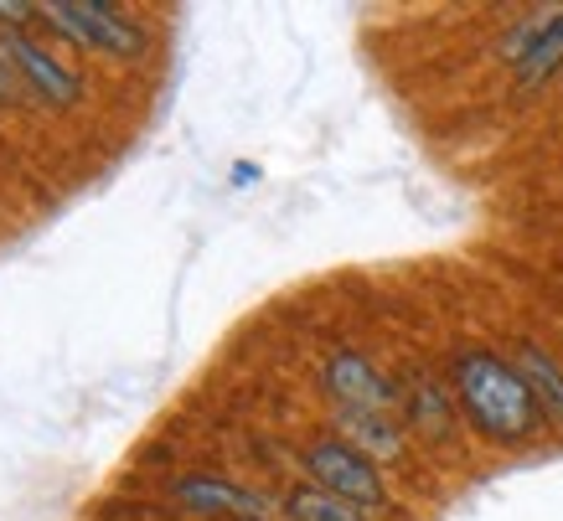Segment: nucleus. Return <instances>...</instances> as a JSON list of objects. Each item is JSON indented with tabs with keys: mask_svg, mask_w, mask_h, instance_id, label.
I'll list each match as a JSON object with an SVG mask.
<instances>
[{
	"mask_svg": "<svg viewBox=\"0 0 563 521\" xmlns=\"http://www.w3.org/2000/svg\"><path fill=\"white\" fill-rule=\"evenodd\" d=\"M450 383H455V408L471 419L481 439L522 444V439L538 434L543 408L507 356L486 352V346H465V352L450 356Z\"/></svg>",
	"mask_w": 563,
	"mask_h": 521,
	"instance_id": "nucleus-1",
	"label": "nucleus"
},
{
	"mask_svg": "<svg viewBox=\"0 0 563 521\" xmlns=\"http://www.w3.org/2000/svg\"><path fill=\"white\" fill-rule=\"evenodd\" d=\"M36 21H47L52 36L73 42L78 52H103V57H120V63H145L151 57V32L109 0H88V5L47 0V5H36Z\"/></svg>",
	"mask_w": 563,
	"mask_h": 521,
	"instance_id": "nucleus-2",
	"label": "nucleus"
},
{
	"mask_svg": "<svg viewBox=\"0 0 563 521\" xmlns=\"http://www.w3.org/2000/svg\"><path fill=\"white\" fill-rule=\"evenodd\" d=\"M300 465H306L310 486L331 490V496H342V501L362 506V511L388 506V480H383V470H377L362 450H352L346 439H336V434L310 439L306 454H300Z\"/></svg>",
	"mask_w": 563,
	"mask_h": 521,
	"instance_id": "nucleus-3",
	"label": "nucleus"
},
{
	"mask_svg": "<svg viewBox=\"0 0 563 521\" xmlns=\"http://www.w3.org/2000/svg\"><path fill=\"white\" fill-rule=\"evenodd\" d=\"M0 57H5V68L16 73L47 109H78V103H84V78L73 68H63V63H57L42 42H32L26 32H5V26H0Z\"/></svg>",
	"mask_w": 563,
	"mask_h": 521,
	"instance_id": "nucleus-4",
	"label": "nucleus"
},
{
	"mask_svg": "<svg viewBox=\"0 0 563 521\" xmlns=\"http://www.w3.org/2000/svg\"><path fill=\"white\" fill-rule=\"evenodd\" d=\"M166 496H172L181 511L191 517H212V521H264L269 501L258 490L228 480V475H207V470H191V475H176L166 480Z\"/></svg>",
	"mask_w": 563,
	"mask_h": 521,
	"instance_id": "nucleus-5",
	"label": "nucleus"
},
{
	"mask_svg": "<svg viewBox=\"0 0 563 521\" xmlns=\"http://www.w3.org/2000/svg\"><path fill=\"white\" fill-rule=\"evenodd\" d=\"M321 383H325V398L336 408H362V413H393V403H398V387L383 377V372L367 362L362 352H346V346H336V352H325L321 362Z\"/></svg>",
	"mask_w": 563,
	"mask_h": 521,
	"instance_id": "nucleus-6",
	"label": "nucleus"
},
{
	"mask_svg": "<svg viewBox=\"0 0 563 521\" xmlns=\"http://www.w3.org/2000/svg\"><path fill=\"white\" fill-rule=\"evenodd\" d=\"M336 439H346L352 450L367 459H404V429L388 413H362V408H336Z\"/></svg>",
	"mask_w": 563,
	"mask_h": 521,
	"instance_id": "nucleus-7",
	"label": "nucleus"
},
{
	"mask_svg": "<svg viewBox=\"0 0 563 521\" xmlns=\"http://www.w3.org/2000/svg\"><path fill=\"white\" fill-rule=\"evenodd\" d=\"M398 403H404L409 423H413V429H419L424 439H450V429H455V398H444V387L434 383V377L413 372L409 387L398 392Z\"/></svg>",
	"mask_w": 563,
	"mask_h": 521,
	"instance_id": "nucleus-8",
	"label": "nucleus"
},
{
	"mask_svg": "<svg viewBox=\"0 0 563 521\" xmlns=\"http://www.w3.org/2000/svg\"><path fill=\"white\" fill-rule=\"evenodd\" d=\"M512 367L522 372V383L532 387L538 408H543V413H553V419H563V367H559V362H553L543 346H532V341H517Z\"/></svg>",
	"mask_w": 563,
	"mask_h": 521,
	"instance_id": "nucleus-9",
	"label": "nucleus"
},
{
	"mask_svg": "<svg viewBox=\"0 0 563 521\" xmlns=\"http://www.w3.org/2000/svg\"><path fill=\"white\" fill-rule=\"evenodd\" d=\"M285 517L290 521H367V511L342 501V496H331V490H321V486H295L290 496H285Z\"/></svg>",
	"mask_w": 563,
	"mask_h": 521,
	"instance_id": "nucleus-10",
	"label": "nucleus"
},
{
	"mask_svg": "<svg viewBox=\"0 0 563 521\" xmlns=\"http://www.w3.org/2000/svg\"><path fill=\"white\" fill-rule=\"evenodd\" d=\"M563 68V11H553V21H548V32L538 36V47L517 63V88H538L548 84L553 73Z\"/></svg>",
	"mask_w": 563,
	"mask_h": 521,
	"instance_id": "nucleus-11",
	"label": "nucleus"
},
{
	"mask_svg": "<svg viewBox=\"0 0 563 521\" xmlns=\"http://www.w3.org/2000/svg\"><path fill=\"white\" fill-rule=\"evenodd\" d=\"M548 21H553V11H538V16H528V21H517L512 32L501 36V57H507V63H522V57H528L532 47H538V36L548 32Z\"/></svg>",
	"mask_w": 563,
	"mask_h": 521,
	"instance_id": "nucleus-12",
	"label": "nucleus"
},
{
	"mask_svg": "<svg viewBox=\"0 0 563 521\" xmlns=\"http://www.w3.org/2000/svg\"><path fill=\"white\" fill-rule=\"evenodd\" d=\"M26 21H36V5H0V26L5 32H21Z\"/></svg>",
	"mask_w": 563,
	"mask_h": 521,
	"instance_id": "nucleus-13",
	"label": "nucleus"
},
{
	"mask_svg": "<svg viewBox=\"0 0 563 521\" xmlns=\"http://www.w3.org/2000/svg\"><path fill=\"white\" fill-rule=\"evenodd\" d=\"M5 73L11 68H0V109H5Z\"/></svg>",
	"mask_w": 563,
	"mask_h": 521,
	"instance_id": "nucleus-14",
	"label": "nucleus"
}]
</instances>
